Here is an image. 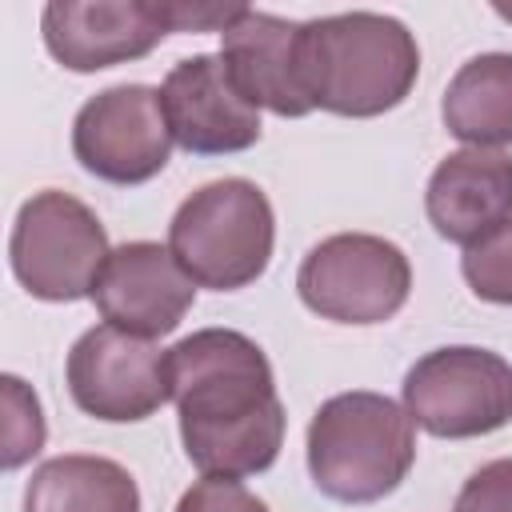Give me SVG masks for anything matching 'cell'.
Instances as JSON below:
<instances>
[{
	"label": "cell",
	"mask_w": 512,
	"mask_h": 512,
	"mask_svg": "<svg viewBox=\"0 0 512 512\" xmlns=\"http://www.w3.org/2000/svg\"><path fill=\"white\" fill-rule=\"evenodd\" d=\"M168 380L188 460L204 476L268 472L284 444L272 364L236 328H200L168 348Z\"/></svg>",
	"instance_id": "1"
},
{
	"label": "cell",
	"mask_w": 512,
	"mask_h": 512,
	"mask_svg": "<svg viewBox=\"0 0 512 512\" xmlns=\"http://www.w3.org/2000/svg\"><path fill=\"white\" fill-rule=\"evenodd\" d=\"M420 72L416 36L384 12H340L300 24V76L312 108L384 116L408 100Z\"/></svg>",
	"instance_id": "2"
},
{
	"label": "cell",
	"mask_w": 512,
	"mask_h": 512,
	"mask_svg": "<svg viewBox=\"0 0 512 512\" xmlns=\"http://www.w3.org/2000/svg\"><path fill=\"white\" fill-rule=\"evenodd\" d=\"M412 460L416 424L380 392H340L308 424V472L328 500L376 504L404 484Z\"/></svg>",
	"instance_id": "3"
},
{
	"label": "cell",
	"mask_w": 512,
	"mask_h": 512,
	"mask_svg": "<svg viewBox=\"0 0 512 512\" xmlns=\"http://www.w3.org/2000/svg\"><path fill=\"white\" fill-rule=\"evenodd\" d=\"M276 216L260 184L224 176L196 188L168 224V248L196 288L236 292L264 276Z\"/></svg>",
	"instance_id": "4"
},
{
	"label": "cell",
	"mask_w": 512,
	"mask_h": 512,
	"mask_svg": "<svg viewBox=\"0 0 512 512\" xmlns=\"http://www.w3.org/2000/svg\"><path fill=\"white\" fill-rule=\"evenodd\" d=\"M108 256V232L84 200L44 188L20 204L8 260L28 296L48 304L84 300L92 296Z\"/></svg>",
	"instance_id": "5"
},
{
	"label": "cell",
	"mask_w": 512,
	"mask_h": 512,
	"mask_svg": "<svg viewBox=\"0 0 512 512\" xmlns=\"http://www.w3.org/2000/svg\"><path fill=\"white\" fill-rule=\"evenodd\" d=\"M296 292L320 320L384 324L408 304L412 264L384 236L336 232L308 248L296 272Z\"/></svg>",
	"instance_id": "6"
},
{
	"label": "cell",
	"mask_w": 512,
	"mask_h": 512,
	"mask_svg": "<svg viewBox=\"0 0 512 512\" xmlns=\"http://www.w3.org/2000/svg\"><path fill=\"white\" fill-rule=\"evenodd\" d=\"M404 412L440 440L488 436L512 420V364L476 344L436 348L408 368Z\"/></svg>",
	"instance_id": "7"
},
{
	"label": "cell",
	"mask_w": 512,
	"mask_h": 512,
	"mask_svg": "<svg viewBox=\"0 0 512 512\" xmlns=\"http://www.w3.org/2000/svg\"><path fill=\"white\" fill-rule=\"evenodd\" d=\"M172 128L160 104V88L116 84L84 100L72 120V152L96 180L132 188L164 172L172 156Z\"/></svg>",
	"instance_id": "8"
},
{
	"label": "cell",
	"mask_w": 512,
	"mask_h": 512,
	"mask_svg": "<svg viewBox=\"0 0 512 512\" xmlns=\"http://www.w3.org/2000/svg\"><path fill=\"white\" fill-rule=\"evenodd\" d=\"M64 376L72 404L108 424L148 420L172 400L168 352L112 324H96L72 344Z\"/></svg>",
	"instance_id": "9"
},
{
	"label": "cell",
	"mask_w": 512,
	"mask_h": 512,
	"mask_svg": "<svg viewBox=\"0 0 512 512\" xmlns=\"http://www.w3.org/2000/svg\"><path fill=\"white\" fill-rule=\"evenodd\" d=\"M40 32L68 72H100L148 56L172 32V20L168 0H52Z\"/></svg>",
	"instance_id": "10"
},
{
	"label": "cell",
	"mask_w": 512,
	"mask_h": 512,
	"mask_svg": "<svg viewBox=\"0 0 512 512\" xmlns=\"http://www.w3.org/2000/svg\"><path fill=\"white\" fill-rule=\"evenodd\" d=\"M160 104L172 128V140L192 156H232L260 140V108L228 76L224 60L196 52L180 60L164 84Z\"/></svg>",
	"instance_id": "11"
},
{
	"label": "cell",
	"mask_w": 512,
	"mask_h": 512,
	"mask_svg": "<svg viewBox=\"0 0 512 512\" xmlns=\"http://www.w3.org/2000/svg\"><path fill=\"white\" fill-rule=\"evenodd\" d=\"M92 300L104 324L156 340L180 328V320L196 300V284L176 264L168 244L128 240L112 248V256L104 260Z\"/></svg>",
	"instance_id": "12"
},
{
	"label": "cell",
	"mask_w": 512,
	"mask_h": 512,
	"mask_svg": "<svg viewBox=\"0 0 512 512\" xmlns=\"http://www.w3.org/2000/svg\"><path fill=\"white\" fill-rule=\"evenodd\" d=\"M220 60L248 104L268 108L284 120H300L312 112L300 76V24L244 8L220 32Z\"/></svg>",
	"instance_id": "13"
},
{
	"label": "cell",
	"mask_w": 512,
	"mask_h": 512,
	"mask_svg": "<svg viewBox=\"0 0 512 512\" xmlns=\"http://www.w3.org/2000/svg\"><path fill=\"white\" fill-rule=\"evenodd\" d=\"M424 212L448 244H476L512 220V156L500 148H460L436 164Z\"/></svg>",
	"instance_id": "14"
},
{
	"label": "cell",
	"mask_w": 512,
	"mask_h": 512,
	"mask_svg": "<svg viewBox=\"0 0 512 512\" xmlns=\"http://www.w3.org/2000/svg\"><path fill=\"white\" fill-rule=\"evenodd\" d=\"M24 512H140V488L108 456H52L32 472Z\"/></svg>",
	"instance_id": "15"
},
{
	"label": "cell",
	"mask_w": 512,
	"mask_h": 512,
	"mask_svg": "<svg viewBox=\"0 0 512 512\" xmlns=\"http://www.w3.org/2000/svg\"><path fill=\"white\" fill-rule=\"evenodd\" d=\"M440 116L468 148L512 144V52H484L460 64L444 88Z\"/></svg>",
	"instance_id": "16"
},
{
	"label": "cell",
	"mask_w": 512,
	"mask_h": 512,
	"mask_svg": "<svg viewBox=\"0 0 512 512\" xmlns=\"http://www.w3.org/2000/svg\"><path fill=\"white\" fill-rule=\"evenodd\" d=\"M460 272L480 300L512 308V220L488 232L484 240L468 244L460 256Z\"/></svg>",
	"instance_id": "17"
},
{
	"label": "cell",
	"mask_w": 512,
	"mask_h": 512,
	"mask_svg": "<svg viewBox=\"0 0 512 512\" xmlns=\"http://www.w3.org/2000/svg\"><path fill=\"white\" fill-rule=\"evenodd\" d=\"M0 384H4V432H0L4 452H0V464L12 472L44 448V412H40L36 392L20 376H4Z\"/></svg>",
	"instance_id": "18"
},
{
	"label": "cell",
	"mask_w": 512,
	"mask_h": 512,
	"mask_svg": "<svg viewBox=\"0 0 512 512\" xmlns=\"http://www.w3.org/2000/svg\"><path fill=\"white\" fill-rule=\"evenodd\" d=\"M452 512H512V456L476 468L464 480Z\"/></svg>",
	"instance_id": "19"
},
{
	"label": "cell",
	"mask_w": 512,
	"mask_h": 512,
	"mask_svg": "<svg viewBox=\"0 0 512 512\" xmlns=\"http://www.w3.org/2000/svg\"><path fill=\"white\" fill-rule=\"evenodd\" d=\"M176 512H268V504L228 476H200L176 504Z\"/></svg>",
	"instance_id": "20"
},
{
	"label": "cell",
	"mask_w": 512,
	"mask_h": 512,
	"mask_svg": "<svg viewBox=\"0 0 512 512\" xmlns=\"http://www.w3.org/2000/svg\"><path fill=\"white\" fill-rule=\"evenodd\" d=\"M244 8L240 4H180V0H168V20H172V32H224Z\"/></svg>",
	"instance_id": "21"
},
{
	"label": "cell",
	"mask_w": 512,
	"mask_h": 512,
	"mask_svg": "<svg viewBox=\"0 0 512 512\" xmlns=\"http://www.w3.org/2000/svg\"><path fill=\"white\" fill-rule=\"evenodd\" d=\"M496 12H500V16H508V20H512V8H508V4H496Z\"/></svg>",
	"instance_id": "22"
}]
</instances>
